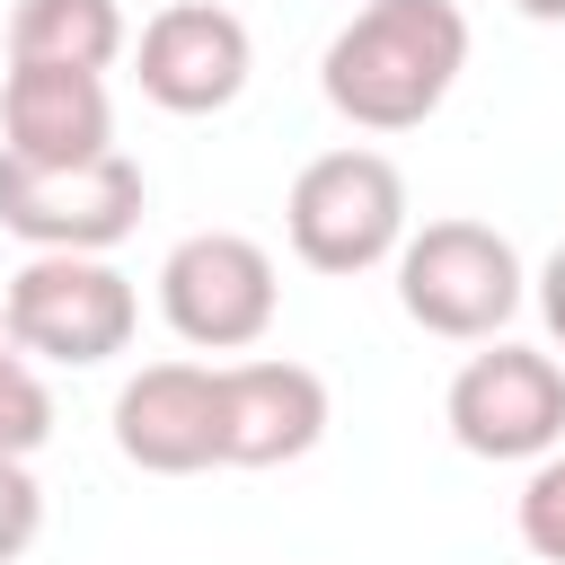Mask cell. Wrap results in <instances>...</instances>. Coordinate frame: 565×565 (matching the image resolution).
Wrapping results in <instances>:
<instances>
[{
    "mask_svg": "<svg viewBox=\"0 0 565 565\" xmlns=\"http://www.w3.org/2000/svg\"><path fill=\"white\" fill-rule=\"evenodd\" d=\"M468 71V18L459 0H362L327 53L318 88L353 132H415L441 115V97Z\"/></svg>",
    "mask_w": 565,
    "mask_h": 565,
    "instance_id": "6da1fadb",
    "label": "cell"
},
{
    "mask_svg": "<svg viewBox=\"0 0 565 565\" xmlns=\"http://www.w3.org/2000/svg\"><path fill=\"white\" fill-rule=\"evenodd\" d=\"M397 309L441 335V344H486L512 327L530 274H521V247L494 230V221H424L397 238Z\"/></svg>",
    "mask_w": 565,
    "mask_h": 565,
    "instance_id": "7a4b0ae2",
    "label": "cell"
},
{
    "mask_svg": "<svg viewBox=\"0 0 565 565\" xmlns=\"http://www.w3.org/2000/svg\"><path fill=\"white\" fill-rule=\"evenodd\" d=\"M282 238L309 274H371L406 238V177L388 150H318L282 194Z\"/></svg>",
    "mask_w": 565,
    "mask_h": 565,
    "instance_id": "3957f363",
    "label": "cell"
},
{
    "mask_svg": "<svg viewBox=\"0 0 565 565\" xmlns=\"http://www.w3.org/2000/svg\"><path fill=\"white\" fill-rule=\"evenodd\" d=\"M0 318L9 335L35 353V362H62V371H97L132 344L141 327V291L132 274H115L106 256H79V247H35L9 291H0Z\"/></svg>",
    "mask_w": 565,
    "mask_h": 565,
    "instance_id": "277c9868",
    "label": "cell"
},
{
    "mask_svg": "<svg viewBox=\"0 0 565 565\" xmlns=\"http://www.w3.org/2000/svg\"><path fill=\"white\" fill-rule=\"evenodd\" d=\"M441 424L468 459H494V468L547 459L565 441V362L539 353V344H494L486 335V353L459 362V380L441 397Z\"/></svg>",
    "mask_w": 565,
    "mask_h": 565,
    "instance_id": "5b68a950",
    "label": "cell"
},
{
    "mask_svg": "<svg viewBox=\"0 0 565 565\" xmlns=\"http://www.w3.org/2000/svg\"><path fill=\"white\" fill-rule=\"evenodd\" d=\"M274 300H282L274 256L247 230H194L159 265V318L194 353H247L274 327Z\"/></svg>",
    "mask_w": 565,
    "mask_h": 565,
    "instance_id": "8992f818",
    "label": "cell"
},
{
    "mask_svg": "<svg viewBox=\"0 0 565 565\" xmlns=\"http://www.w3.org/2000/svg\"><path fill=\"white\" fill-rule=\"evenodd\" d=\"M141 203H150V177L141 159L124 150H97L79 168H26V159H0V230L26 238V247H79V256H106L141 230Z\"/></svg>",
    "mask_w": 565,
    "mask_h": 565,
    "instance_id": "52a82bcc",
    "label": "cell"
},
{
    "mask_svg": "<svg viewBox=\"0 0 565 565\" xmlns=\"http://www.w3.org/2000/svg\"><path fill=\"white\" fill-rule=\"evenodd\" d=\"M247 71H256L247 18L221 0H168L132 44V79L159 115H221V106H238Z\"/></svg>",
    "mask_w": 565,
    "mask_h": 565,
    "instance_id": "ba28073f",
    "label": "cell"
},
{
    "mask_svg": "<svg viewBox=\"0 0 565 565\" xmlns=\"http://www.w3.org/2000/svg\"><path fill=\"white\" fill-rule=\"evenodd\" d=\"M115 450L141 477H203L221 468V371L212 362H150L115 388Z\"/></svg>",
    "mask_w": 565,
    "mask_h": 565,
    "instance_id": "9c48e42d",
    "label": "cell"
},
{
    "mask_svg": "<svg viewBox=\"0 0 565 565\" xmlns=\"http://www.w3.org/2000/svg\"><path fill=\"white\" fill-rule=\"evenodd\" d=\"M327 441V380L309 362L256 353L221 362V468H291Z\"/></svg>",
    "mask_w": 565,
    "mask_h": 565,
    "instance_id": "30bf717a",
    "label": "cell"
},
{
    "mask_svg": "<svg viewBox=\"0 0 565 565\" xmlns=\"http://www.w3.org/2000/svg\"><path fill=\"white\" fill-rule=\"evenodd\" d=\"M115 150V97L106 71H53V62H9L0 79V159L26 168H79Z\"/></svg>",
    "mask_w": 565,
    "mask_h": 565,
    "instance_id": "8fae6325",
    "label": "cell"
},
{
    "mask_svg": "<svg viewBox=\"0 0 565 565\" xmlns=\"http://www.w3.org/2000/svg\"><path fill=\"white\" fill-rule=\"evenodd\" d=\"M115 53H124V9L115 0H18L9 9V62L106 71Z\"/></svg>",
    "mask_w": 565,
    "mask_h": 565,
    "instance_id": "7c38bea8",
    "label": "cell"
},
{
    "mask_svg": "<svg viewBox=\"0 0 565 565\" xmlns=\"http://www.w3.org/2000/svg\"><path fill=\"white\" fill-rule=\"evenodd\" d=\"M44 441H53V388H44L35 353L9 335V318H0V450L9 459H35Z\"/></svg>",
    "mask_w": 565,
    "mask_h": 565,
    "instance_id": "4fadbf2b",
    "label": "cell"
},
{
    "mask_svg": "<svg viewBox=\"0 0 565 565\" xmlns=\"http://www.w3.org/2000/svg\"><path fill=\"white\" fill-rule=\"evenodd\" d=\"M512 521H521V547H530L539 565H565V441H556L547 459H530Z\"/></svg>",
    "mask_w": 565,
    "mask_h": 565,
    "instance_id": "5bb4252c",
    "label": "cell"
},
{
    "mask_svg": "<svg viewBox=\"0 0 565 565\" xmlns=\"http://www.w3.org/2000/svg\"><path fill=\"white\" fill-rule=\"evenodd\" d=\"M35 530H44V486H35L26 459L0 450V565H18L35 547Z\"/></svg>",
    "mask_w": 565,
    "mask_h": 565,
    "instance_id": "9a60e30c",
    "label": "cell"
},
{
    "mask_svg": "<svg viewBox=\"0 0 565 565\" xmlns=\"http://www.w3.org/2000/svg\"><path fill=\"white\" fill-rule=\"evenodd\" d=\"M539 318H547V344L565 353V247L539 265Z\"/></svg>",
    "mask_w": 565,
    "mask_h": 565,
    "instance_id": "2e32d148",
    "label": "cell"
},
{
    "mask_svg": "<svg viewBox=\"0 0 565 565\" xmlns=\"http://www.w3.org/2000/svg\"><path fill=\"white\" fill-rule=\"evenodd\" d=\"M512 9H521L530 26H565V0H512Z\"/></svg>",
    "mask_w": 565,
    "mask_h": 565,
    "instance_id": "e0dca14e",
    "label": "cell"
}]
</instances>
